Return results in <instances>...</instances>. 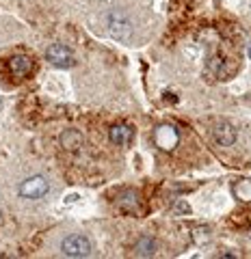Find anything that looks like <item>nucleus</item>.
I'll use <instances>...</instances> for the list:
<instances>
[{
	"mask_svg": "<svg viewBox=\"0 0 251 259\" xmlns=\"http://www.w3.org/2000/svg\"><path fill=\"white\" fill-rule=\"evenodd\" d=\"M61 145L67 151H76V149L83 147V134H80L78 130H65L61 136Z\"/></svg>",
	"mask_w": 251,
	"mask_h": 259,
	"instance_id": "nucleus-10",
	"label": "nucleus"
},
{
	"mask_svg": "<svg viewBox=\"0 0 251 259\" xmlns=\"http://www.w3.org/2000/svg\"><path fill=\"white\" fill-rule=\"evenodd\" d=\"M139 194H136L134 190H124L119 194V199H117V207L121 209V212H126V214H134V212H139Z\"/></svg>",
	"mask_w": 251,
	"mask_h": 259,
	"instance_id": "nucleus-8",
	"label": "nucleus"
},
{
	"mask_svg": "<svg viewBox=\"0 0 251 259\" xmlns=\"http://www.w3.org/2000/svg\"><path fill=\"white\" fill-rule=\"evenodd\" d=\"M111 143L113 145H117V147H124V145H128L132 141V127L130 125H126V123H117V125H113L111 127Z\"/></svg>",
	"mask_w": 251,
	"mask_h": 259,
	"instance_id": "nucleus-9",
	"label": "nucleus"
},
{
	"mask_svg": "<svg viewBox=\"0 0 251 259\" xmlns=\"http://www.w3.org/2000/svg\"><path fill=\"white\" fill-rule=\"evenodd\" d=\"M61 250H63V255H67V257H87L91 253V242H89L87 236L74 233V236H67L61 242Z\"/></svg>",
	"mask_w": 251,
	"mask_h": 259,
	"instance_id": "nucleus-1",
	"label": "nucleus"
},
{
	"mask_svg": "<svg viewBox=\"0 0 251 259\" xmlns=\"http://www.w3.org/2000/svg\"><path fill=\"white\" fill-rule=\"evenodd\" d=\"M247 54H249V59H251V46H249V50H247Z\"/></svg>",
	"mask_w": 251,
	"mask_h": 259,
	"instance_id": "nucleus-12",
	"label": "nucleus"
},
{
	"mask_svg": "<svg viewBox=\"0 0 251 259\" xmlns=\"http://www.w3.org/2000/svg\"><path fill=\"white\" fill-rule=\"evenodd\" d=\"M46 59L50 61L54 67H71V65H74V54L63 44H52L46 50Z\"/></svg>",
	"mask_w": 251,
	"mask_h": 259,
	"instance_id": "nucleus-4",
	"label": "nucleus"
},
{
	"mask_svg": "<svg viewBox=\"0 0 251 259\" xmlns=\"http://www.w3.org/2000/svg\"><path fill=\"white\" fill-rule=\"evenodd\" d=\"M48 190H50V184H48L44 175L28 177V180L22 182V186H20V194L24 199H42L48 194Z\"/></svg>",
	"mask_w": 251,
	"mask_h": 259,
	"instance_id": "nucleus-2",
	"label": "nucleus"
},
{
	"mask_svg": "<svg viewBox=\"0 0 251 259\" xmlns=\"http://www.w3.org/2000/svg\"><path fill=\"white\" fill-rule=\"evenodd\" d=\"M33 67H35V63L26 54H15L7 61V71H9L11 78H15V80H24L26 76H30Z\"/></svg>",
	"mask_w": 251,
	"mask_h": 259,
	"instance_id": "nucleus-3",
	"label": "nucleus"
},
{
	"mask_svg": "<svg viewBox=\"0 0 251 259\" xmlns=\"http://www.w3.org/2000/svg\"><path fill=\"white\" fill-rule=\"evenodd\" d=\"M177 141H180V134H177V130L173 125L165 123V125H160L156 132H154V143H156L163 151H171L177 145Z\"/></svg>",
	"mask_w": 251,
	"mask_h": 259,
	"instance_id": "nucleus-5",
	"label": "nucleus"
},
{
	"mask_svg": "<svg viewBox=\"0 0 251 259\" xmlns=\"http://www.w3.org/2000/svg\"><path fill=\"white\" fill-rule=\"evenodd\" d=\"M214 141L221 145V147H232L236 143V130H234L228 121H221L214 127Z\"/></svg>",
	"mask_w": 251,
	"mask_h": 259,
	"instance_id": "nucleus-7",
	"label": "nucleus"
},
{
	"mask_svg": "<svg viewBox=\"0 0 251 259\" xmlns=\"http://www.w3.org/2000/svg\"><path fill=\"white\" fill-rule=\"evenodd\" d=\"M134 250H136V255L139 257H152L154 253H156V242H154L150 236H143L134 244Z\"/></svg>",
	"mask_w": 251,
	"mask_h": 259,
	"instance_id": "nucleus-11",
	"label": "nucleus"
},
{
	"mask_svg": "<svg viewBox=\"0 0 251 259\" xmlns=\"http://www.w3.org/2000/svg\"><path fill=\"white\" fill-rule=\"evenodd\" d=\"M109 24H111V32L117 39H121V41H128V39H130L132 24H130V20H128L121 11H113L111 18H109Z\"/></svg>",
	"mask_w": 251,
	"mask_h": 259,
	"instance_id": "nucleus-6",
	"label": "nucleus"
}]
</instances>
